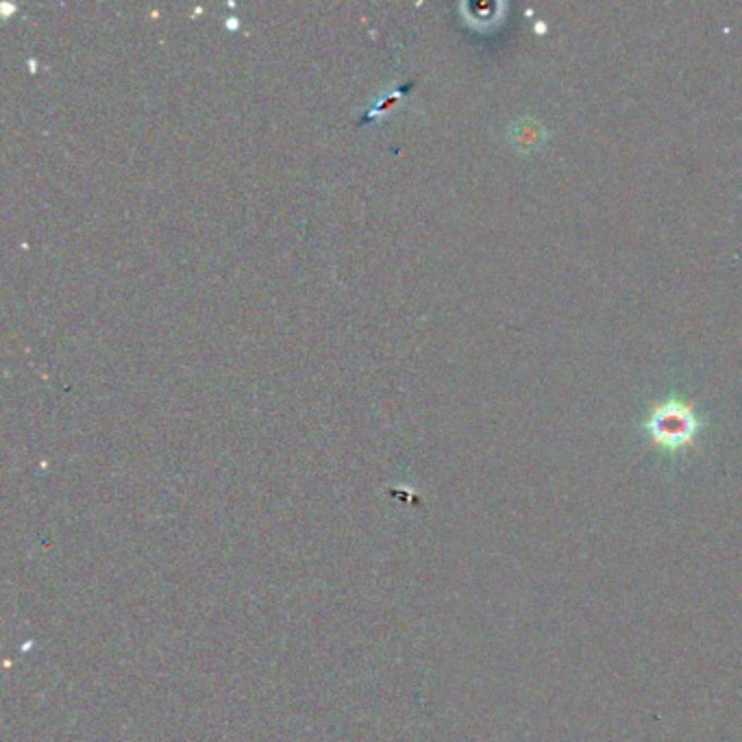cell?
I'll return each instance as SVG.
<instances>
[{
	"label": "cell",
	"mask_w": 742,
	"mask_h": 742,
	"mask_svg": "<svg viewBox=\"0 0 742 742\" xmlns=\"http://www.w3.org/2000/svg\"><path fill=\"white\" fill-rule=\"evenodd\" d=\"M645 425L654 440L667 449H680L693 442L695 434L702 429V421L693 405L682 399H667L658 403Z\"/></svg>",
	"instance_id": "obj_1"
}]
</instances>
